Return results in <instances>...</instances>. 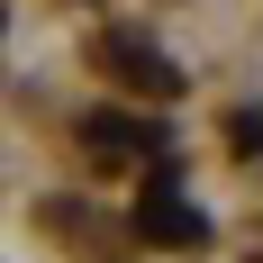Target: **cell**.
Instances as JSON below:
<instances>
[{"label":"cell","instance_id":"obj_1","mask_svg":"<svg viewBox=\"0 0 263 263\" xmlns=\"http://www.w3.org/2000/svg\"><path fill=\"white\" fill-rule=\"evenodd\" d=\"M145 227H155V236H200V218H191L173 191H155V200H145Z\"/></svg>","mask_w":263,"mask_h":263}]
</instances>
